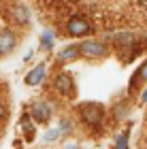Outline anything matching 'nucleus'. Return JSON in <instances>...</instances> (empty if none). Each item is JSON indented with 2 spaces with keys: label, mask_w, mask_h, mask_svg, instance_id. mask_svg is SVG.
<instances>
[{
  "label": "nucleus",
  "mask_w": 147,
  "mask_h": 149,
  "mask_svg": "<svg viewBox=\"0 0 147 149\" xmlns=\"http://www.w3.org/2000/svg\"><path fill=\"white\" fill-rule=\"evenodd\" d=\"M66 2H72V4H75V2H79V0H66Z\"/></svg>",
  "instance_id": "f3484780"
},
{
  "label": "nucleus",
  "mask_w": 147,
  "mask_h": 149,
  "mask_svg": "<svg viewBox=\"0 0 147 149\" xmlns=\"http://www.w3.org/2000/svg\"><path fill=\"white\" fill-rule=\"evenodd\" d=\"M79 47H75V45H70V47H66V49H62L60 51V56H58V60L60 62H70V60H75L77 56H79Z\"/></svg>",
  "instance_id": "1a4fd4ad"
},
{
  "label": "nucleus",
  "mask_w": 147,
  "mask_h": 149,
  "mask_svg": "<svg viewBox=\"0 0 147 149\" xmlns=\"http://www.w3.org/2000/svg\"><path fill=\"white\" fill-rule=\"evenodd\" d=\"M22 128H24V134H26V139H28V141L34 139V126L30 124L28 115H24V117H22Z\"/></svg>",
  "instance_id": "9d476101"
},
{
  "label": "nucleus",
  "mask_w": 147,
  "mask_h": 149,
  "mask_svg": "<svg viewBox=\"0 0 147 149\" xmlns=\"http://www.w3.org/2000/svg\"><path fill=\"white\" fill-rule=\"evenodd\" d=\"M53 85H56V90L60 92V94H64V96H70L72 94V77L68 72H60L58 77H56V81H53Z\"/></svg>",
  "instance_id": "39448f33"
},
{
  "label": "nucleus",
  "mask_w": 147,
  "mask_h": 149,
  "mask_svg": "<svg viewBox=\"0 0 147 149\" xmlns=\"http://www.w3.org/2000/svg\"><path fill=\"white\" fill-rule=\"evenodd\" d=\"M15 45H17V38H15L13 32H9V30H2V32H0V56L13 51V49H15Z\"/></svg>",
  "instance_id": "423d86ee"
},
{
  "label": "nucleus",
  "mask_w": 147,
  "mask_h": 149,
  "mask_svg": "<svg viewBox=\"0 0 147 149\" xmlns=\"http://www.w3.org/2000/svg\"><path fill=\"white\" fill-rule=\"evenodd\" d=\"M66 32H68L70 36H85V34L92 32V24H90V19H85L83 15H75L66 24Z\"/></svg>",
  "instance_id": "f257e3e1"
},
{
  "label": "nucleus",
  "mask_w": 147,
  "mask_h": 149,
  "mask_svg": "<svg viewBox=\"0 0 147 149\" xmlns=\"http://www.w3.org/2000/svg\"><path fill=\"white\" fill-rule=\"evenodd\" d=\"M81 119L88 126H100V121H102V107L92 104V102L83 104L81 107Z\"/></svg>",
  "instance_id": "f03ea898"
},
{
  "label": "nucleus",
  "mask_w": 147,
  "mask_h": 149,
  "mask_svg": "<svg viewBox=\"0 0 147 149\" xmlns=\"http://www.w3.org/2000/svg\"><path fill=\"white\" fill-rule=\"evenodd\" d=\"M45 79V64H38L36 68H32L26 77V85H38Z\"/></svg>",
  "instance_id": "0eeeda50"
},
{
  "label": "nucleus",
  "mask_w": 147,
  "mask_h": 149,
  "mask_svg": "<svg viewBox=\"0 0 147 149\" xmlns=\"http://www.w3.org/2000/svg\"><path fill=\"white\" fill-rule=\"evenodd\" d=\"M2 113H4V109H2V104H0V117H2Z\"/></svg>",
  "instance_id": "dca6fc26"
},
{
  "label": "nucleus",
  "mask_w": 147,
  "mask_h": 149,
  "mask_svg": "<svg viewBox=\"0 0 147 149\" xmlns=\"http://www.w3.org/2000/svg\"><path fill=\"white\" fill-rule=\"evenodd\" d=\"M79 51H81V56H85V58H102V56H107V47L100 43V40H83V43L79 45Z\"/></svg>",
  "instance_id": "20e7f679"
},
{
  "label": "nucleus",
  "mask_w": 147,
  "mask_h": 149,
  "mask_svg": "<svg viewBox=\"0 0 147 149\" xmlns=\"http://www.w3.org/2000/svg\"><path fill=\"white\" fill-rule=\"evenodd\" d=\"M137 74H139V77H141V79H143V81H147V62H145V64H143V66H141V70H139V72H137Z\"/></svg>",
  "instance_id": "4468645a"
},
{
  "label": "nucleus",
  "mask_w": 147,
  "mask_h": 149,
  "mask_svg": "<svg viewBox=\"0 0 147 149\" xmlns=\"http://www.w3.org/2000/svg\"><path fill=\"white\" fill-rule=\"evenodd\" d=\"M126 141H128V136H126V134H122V136L117 139V145H115V149H128V145H126Z\"/></svg>",
  "instance_id": "9b49d317"
},
{
  "label": "nucleus",
  "mask_w": 147,
  "mask_h": 149,
  "mask_svg": "<svg viewBox=\"0 0 147 149\" xmlns=\"http://www.w3.org/2000/svg\"><path fill=\"white\" fill-rule=\"evenodd\" d=\"M30 115L38 124H47L49 117H51V104L45 102V100H34V102L30 104Z\"/></svg>",
  "instance_id": "7ed1b4c3"
},
{
  "label": "nucleus",
  "mask_w": 147,
  "mask_h": 149,
  "mask_svg": "<svg viewBox=\"0 0 147 149\" xmlns=\"http://www.w3.org/2000/svg\"><path fill=\"white\" fill-rule=\"evenodd\" d=\"M43 47H45V49H49V47H51V34H49V32H45V34H43Z\"/></svg>",
  "instance_id": "f8f14e48"
},
{
  "label": "nucleus",
  "mask_w": 147,
  "mask_h": 149,
  "mask_svg": "<svg viewBox=\"0 0 147 149\" xmlns=\"http://www.w3.org/2000/svg\"><path fill=\"white\" fill-rule=\"evenodd\" d=\"M58 136H60V130H51V132L45 134V141H53V139H58Z\"/></svg>",
  "instance_id": "ddd939ff"
},
{
  "label": "nucleus",
  "mask_w": 147,
  "mask_h": 149,
  "mask_svg": "<svg viewBox=\"0 0 147 149\" xmlns=\"http://www.w3.org/2000/svg\"><path fill=\"white\" fill-rule=\"evenodd\" d=\"M13 17H15L17 24H28L30 13H28V9H26L24 4H15V6H13Z\"/></svg>",
  "instance_id": "6e6552de"
},
{
  "label": "nucleus",
  "mask_w": 147,
  "mask_h": 149,
  "mask_svg": "<svg viewBox=\"0 0 147 149\" xmlns=\"http://www.w3.org/2000/svg\"><path fill=\"white\" fill-rule=\"evenodd\" d=\"M141 102H147V90H145V92L141 94Z\"/></svg>",
  "instance_id": "2eb2a0df"
}]
</instances>
